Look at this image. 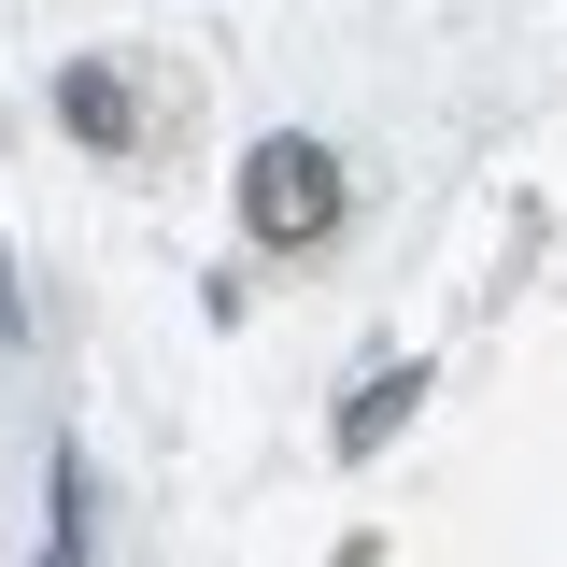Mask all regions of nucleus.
<instances>
[{
    "mask_svg": "<svg viewBox=\"0 0 567 567\" xmlns=\"http://www.w3.org/2000/svg\"><path fill=\"white\" fill-rule=\"evenodd\" d=\"M241 213H256V241H312V227L341 213V171H327V142H256V171H241Z\"/></svg>",
    "mask_w": 567,
    "mask_h": 567,
    "instance_id": "nucleus-1",
    "label": "nucleus"
},
{
    "mask_svg": "<svg viewBox=\"0 0 567 567\" xmlns=\"http://www.w3.org/2000/svg\"><path fill=\"white\" fill-rule=\"evenodd\" d=\"M71 128H85V142H128V100H114V71H71Z\"/></svg>",
    "mask_w": 567,
    "mask_h": 567,
    "instance_id": "nucleus-2",
    "label": "nucleus"
}]
</instances>
